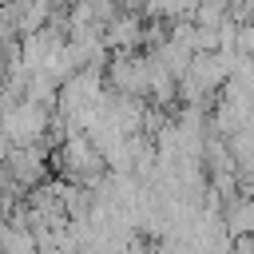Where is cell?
Here are the masks:
<instances>
[{
    "label": "cell",
    "instance_id": "cell-1",
    "mask_svg": "<svg viewBox=\"0 0 254 254\" xmlns=\"http://www.w3.org/2000/svg\"><path fill=\"white\" fill-rule=\"evenodd\" d=\"M48 127H52V115L44 103H32V99L4 103V147H36L44 143Z\"/></svg>",
    "mask_w": 254,
    "mask_h": 254
},
{
    "label": "cell",
    "instance_id": "cell-2",
    "mask_svg": "<svg viewBox=\"0 0 254 254\" xmlns=\"http://www.w3.org/2000/svg\"><path fill=\"white\" fill-rule=\"evenodd\" d=\"M107 79H111V91L115 95H131V99L151 95V56L115 52L111 64H107Z\"/></svg>",
    "mask_w": 254,
    "mask_h": 254
},
{
    "label": "cell",
    "instance_id": "cell-3",
    "mask_svg": "<svg viewBox=\"0 0 254 254\" xmlns=\"http://www.w3.org/2000/svg\"><path fill=\"white\" fill-rule=\"evenodd\" d=\"M44 171H48V147L44 143H36V147H8V179L12 183L32 187V183L44 179Z\"/></svg>",
    "mask_w": 254,
    "mask_h": 254
},
{
    "label": "cell",
    "instance_id": "cell-4",
    "mask_svg": "<svg viewBox=\"0 0 254 254\" xmlns=\"http://www.w3.org/2000/svg\"><path fill=\"white\" fill-rule=\"evenodd\" d=\"M226 230L234 242L254 238V194H238L226 202Z\"/></svg>",
    "mask_w": 254,
    "mask_h": 254
}]
</instances>
